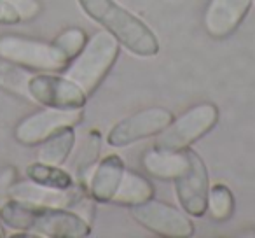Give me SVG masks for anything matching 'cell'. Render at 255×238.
Listing matches in <instances>:
<instances>
[{"instance_id":"9c48e42d","label":"cell","mask_w":255,"mask_h":238,"mask_svg":"<svg viewBox=\"0 0 255 238\" xmlns=\"http://www.w3.org/2000/svg\"><path fill=\"white\" fill-rule=\"evenodd\" d=\"M173 121V114L164 107H149L133 112L110 128L107 144L110 147H128L161 133Z\"/></svg>"},{"instance_id":"ba28073f","label":"cell","mask_w":255,"mask_h":238,"mask_svg":"<svg viewBox=\"0 0 255 238\" xmlns=\"http://www.w3.org/2000/svg\"><path fill=\"white\" fill-rule=\"evenodd\" d=\"M129 214L140 226L159 237L187 238L194 235V224L184 210L154 198L129 207Z\"/></svg>"},{"instance_id":"9a60e30c","label":"cell","mask_w":255,"mask_h":238,"mask_svg":"<svg viewBox=\"0 0 255 238\" xmlns=\"http://www.w3.org/2000/svg\"><path fill=\"white\" fill-rule=\"evenodd\" d=\"M150 198H154V186L150 184L149 179L140 175L138 172L124 170V175L121 179V184L117 188L112 203L133 207Z\"/></svg>"},{"instance_id":"603a6c76","label":"cell","mask_w":255,"mask_h":238,"mask_svg":"<svg viewBox=\"0 0 255 238\" xmlns=\"http://www.w3.org/2000/svg\"><path fill=\"white\" fill-rule=\"evenodd\" d=\"M21 18L7 0H0V25H18Z\"/></svg>"},{"instance_id":"cb8c5ba5","label":"cell","mask_w":255,"mask_h":238,"mask_svg":"<svg viewBox=\"0 0 255 238\" xmlns=\"http://www.w3.org/2000/svg\"><path fill=\"white\" fill-rule=\"evenodd\" d=\"M16 170L14 168H5L0 172V203L7 200V191L11 188V184L16 181Z\"/></svg>"},{"instance_id":"52a82bcc","label":"cell","mask_w":255,"mask_h":238,"mask_svg":"<svg viewBox=\"0 0 255 238\" xmlns=\"http://www.w3.org/2000/svg\"><path fill=\"white\" fill-rule=\"evenodd\" d=\"M28 102L54 109H84L88 95L67 75L37 72L28 79Z\"/></svg>"},{"instance_id":"8992f818","label":"cell","mask_w":255,"mask_h":238,"mask_svg":"<svg viewBox=\"0 0 255 238\" xmlns=\"http://www.w3.org/2000/svg\"><path fill=\"white\" fill-rule=\"evenodd\" d=\"M84 117V109H54L42 107L40 110L28 114L16 125L14 140L21 146H39L51 135L68 126H77Z\"/></svg>"},{"instance_id":"5b68a950","label":"cell","mask_w":255,"mask_h":238,"mask_svg":"<svg viewBox=\"0 0 255 238\" xmlns=\"http://www.w3.org/2000/svg\"><path fill=\"white\" fill-rule=\"evenodd\" d=\"M219 121V109L213 103H198L187 112L178 116L161 133L154 147L164 151H184L191 147L196 140L205 137Z\"/></svg>"},{"instance_id":"5bb4252c","label":"cell","mask_w":255,"mask_h":238,"mask_svg":"<svg viewBox=\"0 0 255 238\" xmlns=\"http://www.w3.org/2000/svg\"><path fill=\"white\" fill-rule=\"evenodd\" d=\"M142 165L149 175L161 181H173L189 165L187 149L164 151L152 147L142 156Z\"/></svg>"},{"instance_id":"4fadbf2b","label":"cell","mask_w":255,"mask_h":238,"mask_svg":"<svg viewBox=\"0 0 255 238\" xmlns=\"http://www.w3.org/2000/svg\"><path fill=\"white\" fill-rule=\"evenodd\" d=\"M124 170L126 167H124L123 158L117 154H109L103 160H100L95 165L88 184H86L89 198L98 203H112Z\"/></svg>"},{"instance_id":"ffe728a7","label":"cell","mask_w":255,"mask_h":238,"mask_svg":"<svg viewBox=\"0 0 255 238\" xmlns=\"http://www.w3.org/2000/svg\"><path fill=\"white\" fill-rule=\"evenodd\" d=\"M215 221H227L234 214V196L224 184H213L208 189V209Z\"/></svg>"},{"instance_id":"2e32d148","label":"cell","mask_w":255,"mask_h":238,"mask_svg":"<svg viewBox=\"0 0 255 238\" xmlns=\"http://www.w3.org/2000/svg\"><path fill=\"white\" fill-rule=\"evenodd\" d=\"M74 147H75V132H74V126H68V128L60 130V132H56L49 139H46L44 142L39 144L37 160L47 165L61 167L70 158Z\"/></svg>"},{"instance_id":"ac0fdd59","label":"cell","mask_w":255,"mask_h":238,"mask_svg":"<svg viewBox=\"0 0 255 238\" xmlns=\"http://www.w3.org/2000/svg\"><path fill=\"white\" fill-rule=\"evenodd\" d=\"M33 72L0 56V89L28 102V79Z\"/></svg>"},{"instance_id":"7c38bea8","label":"cell","mask_w":255,"mask_h":238,"mask_svg":"<svg viewBox=\"0 0 255 238\" xmlns=\"http://www.w3.org/2000/svg\"><path fill=\"white\" fill-rule=\"evenodd\" d=\"M254 0H210L205 9V28L213 39H226L247 18Z\"/></svg>"},{"instance_id":"277c9868","label":"cell","mask_w":255,"mask_h":238,"mask_svg":"<svg viewBox=\"0 0 255 238\" xmlns=\"http://www.w3.org/2000/svg\"><path fill=\"white\" fill-rule=\"evenodd\" d=\"M0 56L37 72H63L70 63L53 40L44 42L14 33L0 35Z\"/></svg>"},{"instance_id":"8fae6325","label":"cell","mask_w":255,"mask_h":238,"mask_svg":"<svg viewBox=\"0 0 255 238\" xmlns=\"http://www.w3.org/2000/svg\"><path fill=\"white\" fill-rule=\"evenodd\" d=\"M7 198L18 200V202L23 203H32V205L70 209L82 200V189L77 188V186L70 189L47 188V186L37 184V182L26 179V181L12 182L7 191Z\"/></svg>"},{"instance_id":"7a4b0ae2","label":"cell","mask_w":255,"mask_h":238,"mask_svg":"<svg viewBox=\"0 0 255 238\" xmlns=\"http://www.w3.org/2000/svg\"><path fill=\"white\" fill-rule=\"evenodd\" d=\"M86 16L103 26L123 47L140 58L159 53V40L145 21L116 0H77Z\"/></svg>"},{"instance_id":"44dd1931","label":"cell","mask_w":255,"mask_h":238,"mask_svg":"<svg viewBox=\"0 0 255 238\" xmlns=\"http://www.w3.org/2000/svg\"><path fill=\"white\" fill-rule=\"evenodd\" d=\"M53 42L56 44V46L61 49V53L72 61L79 53H81L84 44L88 42V35H86V32L82 28L70 26V28H65L63 32L58 33V35L53 39Z\"/></svg>"},{"instance_id":"d6986e66","label":"cell","mask_w":255,"mask_h":238,"mask_svg":"<svg viewBox=\"0 0 255 238\" xmlns=\"http://www.w3.org/2000/svg\"><path fill=\"white\" fill-rule=\"evenodd\" d=\"M100 149H102V133H100L98 130H91V132L86 135L81 151H79L77 161H75V165H74L79 181H81L82 184H84L86 177L91 175L95 165L98 163Z\"/></svg>"},{"instance_id":"3957f363","label":"cell","mask_w":255,"mask_h":238,"mask_svg":"<svg viewBox=\"0 0 255 238\" xmlns=\"http://www.w3.org/2000/svg\"><path fill=\"white\" fill-rule=\"evenodd\" d=\"M117 56L119 42L109 32H96L63 72L89 96L109 75Z\"/></svg>"},{"instance_id":"6da1fadb","label":"cell","mask_w":255,"mask_h":238,"mask_svg":"<svg viewBox=\"0 0 255 238\" xmlns=\"http://www.w3.org/2000/svg\"><path fill=\"white\" fill-rule=\"evenodd\" d=\"M0 223L14 231H30L44 238H84L91 224L81 214L61 207H44L7 198L0 203Z\"/></svg>"},{"instance_id":"e0dca14e","label":"cell","mask_w":255,"mask_h":238,"mask_svg":"<svg viewBox=\"0 0 255 238\" xmlns=\"http://www.w3.org/2000/svg\"><path fill=\"white\" fill-rule=\"evenodd\" d=\"M26 179L37 184L47 186V188H56V189H70L74 188L75 179L72 177V174H68L67 170H63L61 167L56 165H47L42 161H35L30 163L25 170Z\"/></svg>"},{"instance_id":"d4e9b609","label":"cell","mask_w":255,"mask_h":238,"mask_svg":"<svg viewBox=\"0 0 255 238\" xmlns=\"http://www.w3.org/2000/svg\"><path fill=\"white\" fill-rule=\"evenodd\" d=\"M2 237H5V230H4V224L0 223V238Z\"/></svg>"},{"instance_id":"7402d4cb","label":"cell","mask_w":255,"mask_h":238,"mask_svg":"<svg viewBox=\"0 0 255 238\" xmlns=\"http://www.w3.org/2000/svg\"><path fill=\"white\" fill-rule=\"evenodd\" d=\"M7 2L16 9L21 21H33L42 9L39 0H7Z\"/></svg>"},{"instance_id":"30bf717a","label":"cell","mask_w":255,"mask_h":238,"mask_svg":"<svg viewBox=\"0 0 255 238\" xmlns=\"http://www.w3.org/2000/svg\"><path fill=\"white\" fill-rule=\"evenodd\" d=\"M189 165L178 177L173 179L177 200L187 216L203 217L208 209L210 177L203 158L187 147Z\"/></svg>"}]
</instances>
